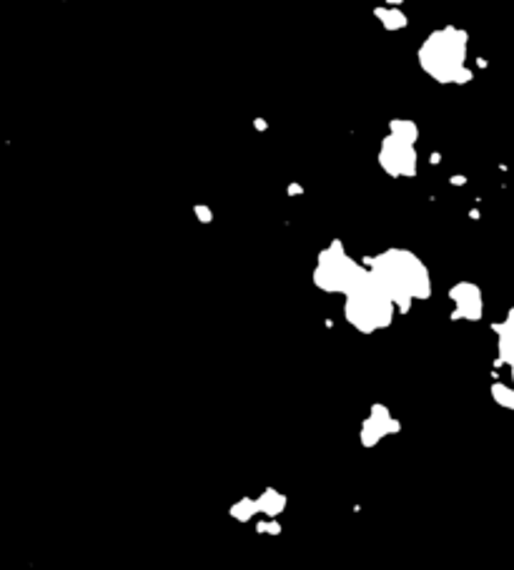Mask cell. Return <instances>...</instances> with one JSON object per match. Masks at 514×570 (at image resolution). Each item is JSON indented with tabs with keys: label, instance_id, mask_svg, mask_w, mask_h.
I'll return each instance as SVG.
<instances>
[{
	"label": "cell",
	"instance_id": "1",
	"mask_svg": "<svg viewBox=\"0 0 514 570\" xmlns=\"http://www.w3.org/2000/svg\"><path fill=\"white\" fill-rule=\"evenodd\" d=\"M467 33L454 25H446L429 35L419 48V63L434 81L439 83H464L472 78L467 68Z\"/></svg>",
	"mask_w": 514,
	"mask_h": 570
},
{
	"label": "cell",
	"instance_id": "2",
	"mask_svg": "<svg viewBox=\"0 0 514 570\" xmlns=\"http://www.w3.org/2000/svg\"><path fill=\"white\" fill-rule=\"evenodd\" d=\"M414 141H406L396 133L387 136L382 146V154H379V161L387 168L391 176H409L414 173V163H417V154H414Z\"/></svg>",
	"mask_w": 514,
	"mask_h": 570
},
{
	"label": "cell",
	"instance_id": "3",
	"mask_svg": "<svg viewBox=\"0 0 514 570\" xmlns=\"http://www.w3.org/2000/svg\"><path fill=\"white\" fill-rule=\"evenodd\" d=\"M377 18L384 23V28L387 30H399L406 25V16L399 11L396 6H389V8H377Z\"/></svg>",
	"mask_w": 514,
	"mask_h": 570
},
{
	"label": "cell",
	"instance_id": "4",
	"mask_svg": "<svg viewBox=\"0 0 514 570\" xmlns=\"http://www.w3.org/2000/svg\"><path fill=\"white\" fill-rule=\"evenodd\" d=\"M389 6H399V3H404V0H387Z\"/></svg>",
	"mask_w": 514,
	"mask_h": 570
}]
</instances>
